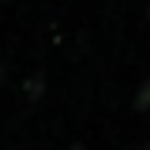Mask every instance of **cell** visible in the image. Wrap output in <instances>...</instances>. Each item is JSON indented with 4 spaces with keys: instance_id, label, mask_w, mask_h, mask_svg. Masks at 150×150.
I'll return each mask as SVG.
<instances>
[{
    "instance_id": "6da1fadb",
    "label": "cell",
    "mask_w": 150,
    "mask_h": 150,
    "mask_svg": "<svg viewBox=\"0 0 150 150\" xmlns=\"http://www.w3.org/2000/svg\"><path fill=\"white\" fill-rule=\"evenodd\" d=\"M134 107H137V110H150V77L140 83V90H137V97H134Z\"/></svg>"
},
{
    "instance_id": "7a4b0ae2",
    "label": "cell",
    "mask_w": 150,
    "mask_h": 150,
    "mask_svg": "<svg viewBox=\"0 0 150 150\" xmlns=\"http://www.w3.org/2000/svg\"><path fill=\"white\" fill-rule=\"evenodd\" d=\"M70 150H87V147H83V144H74V147H70Z\"/></svg>"
}]
</instances>
